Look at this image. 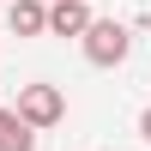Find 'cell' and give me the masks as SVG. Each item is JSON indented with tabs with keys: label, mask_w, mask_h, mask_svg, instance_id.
Here are the masks:
<instances>
[{
	"label": "cell",
	"mask_w": 151,
	"mask_h": 151,
	"mask_svg": "<svg viewBox=\"0 0 151 151\" xmlns=\"http://www.w3.org/2000/svg\"><path fill=\"white\" fill-rule=\"evenodd\" d=\"M18 121L24 127H36V133H48V127H60L67 121V91L60 85H48V79H30V85H18Z\"/></svg>",
	"instance_id": "1"
},
{
	"label": "cell",
	"mask_w": 151,
	"mask_h": 151,
	"mask_svg": "<svg viewBox=\"0 0 151 151\" xmlns=\"http://www.w3.org/2000/svg\"><path fill=\"white\" fill-rule=\"evenodd\" d=\"M79 48H85V60L91 67H121V60L133 55V30L121 18H91L79 30Z\"/></svg>",
	"instance_id": "2"
},
{
	"label": "cell",
	"mask_w": 151,
	"mask_h": 151,
	"mask_svg": "<svg viewBox=\"0 0 151 151\" xmlns=\"http://www.w3.org/2000/svg\"><path fill=\"white\" fill-rule=\"evenodd\" d=\"M91 0H48V18H42V36H79L91 24Z\"/></svg>",
	"instance_id": "3"
},
{
	"label": "cell",
	"mask_w": 151,
	"mask_h": 151,
	"mask_svg": "<svg viewBox=\"0 0 151 151\" xmlns=\"http://www.w3.org/2000/svg\"><path fill=\"white\" fill-rule=\"evenodd\" d=\"M42 18H48V0H6L12 36H42Z\"/></svg>",
	"instance_id": "4"
},
{
	"label": "cell",
	"mask_w": 151,
	"mask_h": 151,
	"mask_svg": "<svg viewBox=\"0 0 151 151\" xmlns=\"http://www.w3.org/2000/svg\"><path fill=\"white\" fill-rule=\"evenodd\" d=\"M0 151H36V127H24L18 109L0 103Z\"/></svg>",
	"instance_id": "5"
},
{
	"label": "cell",
	"mask_w": 151,
	"mask_h": 151,
	"mask_svg": "<svg viewBox=\"0 0 151 151\" xmlns=\"http://www.w3.org/2000/svg\"><path fill=\"white\" fill-rule=\"evenodd\" d=\"M139 139H145V145H151V103H145V109H139Z\"/></svg>",
	"instance_id": "6"
},
{
	"label": "cell",
	"mask_w": 151,
	"mask_h": 151,
	"mask_svg": "<svg viewBox=\"0 0 151 151\" xmlns=\"http://www.w3.org/2000/svg\"><path fill=\"white\" fill-rule=\"evenodd\" d=\"M145 30H151V12H145Z\"/></svg>",
	"instance_id": "7"
}]
</instances>
